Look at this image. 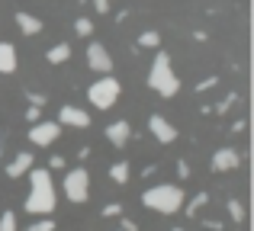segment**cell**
Segmentation results:
<instances>
[{
    "label": "cell",
    "instance_id": "cell-1",
    "mask_svg": "<svg viewBox=\"0 0 254 231\" xmlns=\"http://www.w3.org/2000/svg\"><path fill=\"white\" fill-rule=\"evenodd\" d=\"M58 206V193H55V183H52V174L45 167H32L29 170V196H26V212L32 215H42L49 219Z\"/></svg>",
    "mask_w": 254,
    "mask_h": 231
},
{
    "label": "cell",
    "instance_id": "cell-2",
    "mask_svg": "<svg viewBox=\"0 0 254 231\" xmlns=\"http://www.w3.org/2000/svg\"><path fill=\"white\" fill-rule=\"evenodd\" d=\"M184 202H187L184 189L174 186V183H158V186H151V189H145V193H142V206L151 209V212H158V215L180 212Z\"/></svg>",
    "mask_w": 254,
    "mask_h": 231
},
{
    "label": "cell",
    "instance_id": "cell-3",
    "mask_svg": "<svg viewBox=\"0 0 254 231\" xmlns=\"http://www.w3.org/2000/svg\"><path fill=\"white\" fill-rule=\"evenodd\" d=\"M148 87L155 90V93H161V96H174L180 90V77L174 74L168 51H158V55H155L151 71H148Z\"/></svg>",
    "mask_w": 254,
    "mask_h": 231
},
{
    "label": "cell",
    "instance_id": "cell-4",
    "mask_svg": "<svg viewBox=\"0 0 254 231\" xmlns=\"http://www.w3.org/2000/svg\"><path fill=\"white\" fill-rule=\"evenodd\" d=\"M119 90H123V87H119L116 77H100L97 84H90V90H87V100H90L93 106L100 109V113H106V109L116 106Z\"/></svg>",
    "mask_w": 254,
    "mask_h": 231
},
{
    "label": "cell",
    "instance_id": "cell-5",
    "mask_svg": "<svg viewBox=\"0 0 254 231\" xmlns=\"http://www.w3.org/2000/svg\"><path fill=\"white\" fill-rule=\"evenodd\" d=\"M62 183H64V196H68L71 202H77V206H81V202L90 199V174H87L84 167L68 170Z\"/></svg>",
    "mask_w": 254,
    "mask_h": 231
},
{
    "label": "cell",
    "instance_id": "cell-6",
    "mask_svg": "<svg viewBox=\"0 0 254 231\" xmlns=\"http://www.w3.org/2000/svg\"><path fill=\"white\" fill-rule=\"evenodd\" d=\"M58 135H62V125H58V122H36L29 129V141L36 144V148H49V144H55Z\"/></svg>",
    "mask_w": 254,
    "mask_h": 231
},
{
    "label": "cell",
    "instance_id": "cell-7",
    "mask_svg": "<svg viewBox=\"0 0 254 231\" xmlns=\"http://www.w3.org/2000/svg\"><path fill=\"white\" fill-rule=\"evenodd\" d=\"M87 64H90V71H97V74H110L113 58H110V51H106V45H100V42L87 45Z\"/></svg>",
    "mask_w": 254,
    "mask_h": 231
},
{
    "label": "cell",
    "instance_id": "cell-8",
    "mask_svg": "<svg viewBox=\"0 0 254 231\" xmlns=\"http://www.w3.org/2000/svg\"><path fill=\"white\" fill-rule=\"evenodd\" d=\"M238 164H242V151L238 148H219L216 154H212V170H216V174H229Z\"/></svg>",
    "mask_w": 254,
    "mask_h": 231
},
{
    "label": "cell",
    "instance_id": "cell-9",
    "mask_svg": "<svg viewBox=\"0 0 254 231\" xmlns=\"http://www.w3.org/2000/svg\"><path fill=\"white\" fill-rule=\"evenodd\" d=\"M148 132H151V135H155L161 144L177 141V129H174V125H171L164 116H158V113H151V116H148Z\"/></svg>",
    "mask_w": 254,
    "mask_h": 231
},
{
    "label": "cell",
    "instance_id": "cell-10",
    "mask_svg": "<svg viewBox=\"0 0 254 231\" xmlns=\"http://www.w3.org/2000/svg\"><path fill=\"white\" fill-rule=\"evenodd\" d=\"M58 125H68V129H87L90 125V116L84 113V109H77V106H62L58 109Z\"/></svg>",
    "mask_w": 254,
    "mask_h": 231
},
{
    "label": "cell",
    "instance_id": "cell-11",
    "mask_svg": "<svg viewBox=\"0 0 254 231\" xmlns=\"http://www.w3.org/2000/svg\"><path fill=\"white\" fill-rule=\"evenodd\" d=\"M106 138H110V144H116V148H126V141L132 138V125L126 122V119H116V122L106 125Z\"/></svg>",
    "mask_w": 254,
    "mask_h": 231
},
{
    "label": "cell",
    "instance_id": "cell-12",
    "mask_svg": "<svg viewBox=\"0 0 254 231\" xmlns=\"http://www.w3.org/2000/svg\"><path fill=\"white\" fill-rule=\"evenodd\" d=\"M32 164H36V157H32L29 151H19V154L6 164V177H10V180H19L23 174H29V170H32Z\"/></svg>",
    "mask_w": 254,
    "mask_h": 231
},
{
    "label": "cell",
    "instance_id": "cell-13",
    "mask_svg": "<svg viewBox=\"0 0 254 231\" xmlns=\"http://www.w3.org/2000/svg\"><path fill=\"white\" fill-rule=\"evenodd\" d=\"M16 26H19L23 36H39V32H42V19L32 16V13H23V10L16 13Z\"/></svg>",
    "mask_w": 254,
    "mask_h": 231
},
{
    "label": "cell",
    "instance_id": "cell-14",
    "mask_svg": "<svg viewBox=\"0 0 254 231\" xmlns=\"http://www.w3.org/2000/svg\"><path fill=\"white\" fill-rule=\"evenodd\" d=\"M16 71V48L10 42H0V74H13Z\"/></svg>",
    "mask_w": 254,
    "mask_h": 231
},
{
    "label": "cell",
    "instance_id": "cell-15",
    "mask_svg": "<svg viewBox=\"0 0 254 231\" xmlns=\"http://www.w3.org/2000/svg\"><path fill=\"white\" fill-rule=\"evenodd\" d=\"M45 58H49V64H64L71 58V45L68 42H58V45H52L49 51H45Z\"/></svg>",
    "mask_w": 254,
    "mask_h": 231
},
{
    "label": "cell",
    "instance_id": "cell-16",
    "mask_svg": "<svg viewBox=\"0 0 254 231\" xmlns=\"http://www.w3.org/2000/svg\"><path fill=\"white\" fill-rule=\"evenodd\" d=\"M129 177H132V167H129L126 161H116V164L110 167V180L119 183V186H126V183H129Z\"/></svg>",
    "mask_w": 254,
    "mask_h": 231
},
{
    "label": "cell",
    "instance_id": "cell-17",
    "mask_svg": "<svg viewBox=\"0 0 254 231\" xmlns=\"http://www.w3.org/2000/svg\"><path fill=\"white\" fill-rule=\"evenodd\" d=\"M203 206H209V196H206V193H196L190 202H184V212L190 215V219H196V215H199V209H203Z\"/></svg>",
    "mask_w": 254,
    "mask_h": 231
},
{
    "label": "cell",
    "instance_id": "cell-18",
    "mask_svg": "<svg viewBox=\"0 0 254 231\" xmlns=\"http://www.w3.org/2000/svg\"><path fill=\"white\" fill-rule=\"evenodd\" d=\"M158 45H161V36H158L155 29H148V32L138 36V48H158Z\"/></svg>",
    "mask_w": 254,
    "mask_h": 231
},
{
    "label": "cell",
    "instance_id": "cell-19",
    "mask_svg": "<svg viewBox=\"0 0 254 231\" xmlns=\"http://www.w3.org/2000/svg\"><path fill=\"white\" fill-rule=\"evenodd\" d=\"M225 206H229L232 222H238V225H242V222H245V206H242V199H229Z\"/></svg>",
    "mask_w": 254,
    "mask_h": 231
},
{
    "label": "cell",
    "instance_id": "cell-20",
    "mask_svg": "<svg viewBox=\"0 0 254 231\" xmlns=\"http://www.w3.org/2000/svg\"><path fill=\"white\" fill-rule=\"evenodd\" d=\"M0 231H16V212H3L0 215Z\"/></svg>",
    "mask_w": 254,
    "mask_h": 231
},
{
    "label": "cell",
    "instance_id": "cell-21",
    "mask_svg": "<svg viewBox=\"0 0 254 231\" xmlns=\"http://www.w3.org/2000/svg\"><path fill=\"white\" fill-rule=\"evenodd\" d=\"M74 32H77V36H90V32H93V23H90L87 16L74 19Z\"/></svg>",
    "mask_w": 254,
    "mask_h": 231
},
{
    "label": "cell",
    "instance_id": "cell-22",
    "mask_svg": "<svg viewBox=\"0 0 254 231\" xmlns=\"http://www.w3.org/2000/svg\"><path fill=\"white\" fill-rule=\"evenodd\" d=\"M26 231H55V222H52V215L49 219H39V222H32Z\"/></svg>",
    "mask_w": 254,
    "mask_h": 231
},
{
    "label": "cell",
    "instance_id": "cell-23",
    "mask_svg": "<svg viewBox=\"0 0 254 231\" xmlns=\"http://www.w3.org/2000/svg\"><path fill=\"white\" fill-rule=\"evenodd\" d=\"M103 219H116V215H123V202H110V206H103Z\"/></svg>",
    "mask_w": 254,
    "mask_h": 231
},
{
    "label": "cell",
    "instance_id": "cell-24",
    "mask_svg": "<svg viewBox=\"0 0 254 231\" xmlns=\"http://www.w3.org/2000/svg\"><path fill=\"white\" fill-rule=\"evenodd\" d=\"M235 103H238V93H229V96H225V100L216 106V113H219V116H222V113H229V109L235 106Z\"/></svg>",
    "mask_w": 254,
    "mask_h": 231
},
{
    "label": "cell",
    "instance_id": "cell-25",
    "mask_svg": "<svg viewBox=\"0 0 254 231\" xmlns=\"http://www.w3.org/2000/svg\"><path fill=\"white\" fill-rule=\"evenodd\" d=\"M26 122H29V125L42 122V109H39V106H29V109H26Z\"/></svg>",
    "mask_w": 254,
    "mask_h": 231
},
{
    "label": "cell",
    "instance_id": "cell-26",
    "mask_svg": "<svg viewBox=\"0 0 254 231\" xmlns=\"http://www.w3.org/2000/svg\"><path fill=\"white\" fill-rule=\"evenodd\" d=\"M216 84H219V77H206V81H199V84H196V93H203V90H212Z\"/></svg>",
    "mask_w": 254,
    "mask_h": 231
},
{
    "label": "cell",
    "instance_id": "cell-27",
    "mask_svg": "<svg viewBox=\"0 0 254 231\" xmlns=\"http://www.w3.org/2000/svg\"><path fill=\"white\" fill-rule=\"evenodd\" d=\"M26 100H29V103H32V106H39V109H42V106H45V103H49V100H45V96H42V93H26Z\"/></svg>",
    "mask_w": 254,
    "mask_h": 231
},
{
    "label": "cell",
    "instance_id": "cell-28",
    "mask_svg": "<svg viewBox=\"0 0 254 231\" xmlns=\"http://www.w3.org/2000/svg\"><path fill=\"white\" fill-rule=\"evenodd\" d=\"M49 167H52V170H64V157H62V154H52Z\"/></svg>",
    "mask_w": 254,
    "mask_h": 231
},
{
    "label": "cell",
    "instance_id": "cell-29",
    "mask_svg": "<svg viewBox=\"0 0 254 231\" xmlns=\"http://www.w3.org/2000/svg\"><path fill=\"white\" fill-rule=\"evenodd\" d=\"M93 6H97V13H110V0H93Z\"/></svg>",
    "mask_w": 254,
    "mask_h": 231
},
{
    "label": "cell",
    "instance_id": "cell-30",
    "mask_svg": "<svg viewBox=\"0 0 254 231\" xmlns=\"http://www.w3.org/2000/svg\"><path fill=\"white\" fill-rule=\"evenodd\" d=\"M177 174L180 177H190V164H187V161H177Z\"/></svg>",
    "mask_w": 254,
    "mask_h": 231
},
{
    "label": "cell",
    "instance_id": "cell-31",
    "mask_svg": "<svg viewBox=\"0 0 254 231\" xmlns=\"http://www.w3.org/2000/svg\"><path fill=\"white\" fill-rule=\"evenodd\" d=\"M119 231H138V225L132 219H123V228H119Z\"/></svg>",
    "mask_w": 254,
    "mask_h": 231
},
{
    "label": "cell",
    "instance_id": "cell-32",
    "mask_svg": "<svg viewBox=\"0 0 254 231\" xmlns=\"http://www.w3.org/2000/svg\"><path fill=\"white\" fill-rule=\"evenodd\" d=\"M174 231H187V228H174Z\"/></svg>",
    "mask_w": 254,
    "mask_h": 231
}]
</instances>
